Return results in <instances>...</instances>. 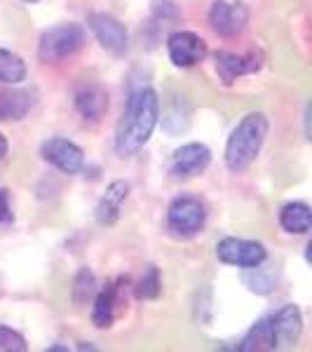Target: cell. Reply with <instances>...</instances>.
<instances>
[{
    "instance_id": "obj_8",
    "label": "cell",
    "mask_w": 312,
    "mask_h": 352,
    "mask_svg": "<svg viewBox=\"0 0 312 352\" xmlns=\"http://www.w3.org/2000/svg\"><path fill=\"white\" fill-rule=\"evenodd\" d=\"M214 59H216V73H219V78L223 85H232L237 78L258 73L265 64L263 50H249V52H245V54L228 52V50H219Z\"/></svg>"
},
{
    "instance_id": "obj_23",
    "label": "cell",
    "mask_w": 312,
    "mask_h": 352,
    "mask_svg": "<svg viewBox=\"0 0 312 352\" xmlns=\"http://www.w3.org/2000/svg\"><path fill=\"white\" fill-rule=\"evenodd\" d=\"M28 343L19 331L0 324V352H26Z\"/></svg>"
},
{
    "instance_id": "obj_6",
    "label": "cell",
    "mask_w": 312,
    "mask_h": 352,
    "mask_svg": "<svg viewBox=\"0 0 312 352\" xmlns=\"http://www.w3.org/2000/svg\"><path fill=\"white\" fill-rule=\"evenodd\" d=\"M87 28L92 31L96 43L113 56H122L129 47V33L127 26L120 19L106 12H92L87 16Z\"/></svg>"
},
{
    "instance_id": "obj_5",
    "label": "cell",
    "mask_w": 312,
    "mask_h": 352,
    "mask_svg": "<svg viewBox=\"0 0 312 352\" xmlns=\"http://www.w3.org/2000/svg\"><path fill=\"white\" fill-rule=\"evenodd\" d=\"M216 256L221 263L235 265V268H256L268 261V249L256 240H242V237H223L216 244Z\"/></svg>"
},
{
    "instance_id": "obj_24",
    "label": "cell",
    "mask_w": 312,
    "mask_h": 352,
    "mask_svg": "<svg viewBox=\"0 0 312 352\" xmlns=\"http://www.w3.org/2000/svg\"><path fill=\"white\" fill-rule=\"evenodd\" d=\"M245 285L256 294H270L272 289H275V282L263 275V268H260V265H256V268H247Z\"/></svg>"
},
{
    "instance_id": "obj_2",
    "label": "cell",
    "mask_w": 312,
    "mask_h": 352,
    "mask_svg": "<svg viewBox=\"0 0 312 352\" xmlns=\"http://www.w3.org/2000/svg\"><path fill=\"white\" fill-rule=\"evenodd\" d=\"M268 132L270 122L265 113H247L237 122V127L230 132L228 141H225V167L232 174L247 172L260 155V148H263L265 139H268Z\"/></svg>"
},
{
    "instance_id": "obj_30",
    "label": "cell",
    "mask_w": 312,
    "mask_h": 352,
    "mask_svg": "<svg viewBox=\"0 0 312 352\" xmlns=\"http://www.w3.org/2000/svg\"><path fill=\"white\" fill-rule=\"evenodd\" d=\"M24 3H28V5H33V3H41V0H24Z\"/></svg>"
},
{
    "instance_id": "obj_1",
    "label": "cell",
    "mask_w": 312,
    "mask_h": 352,
    "mask_svg": "<svg viewBox=\"0 0 312 352\" xmlns=\"http://www.w3.org/2000/svg\"><path fill=\"white\" fill-rule=\"evenodd\" d=\"M160 122V96L151 85L129 92L124 111L115 127V153L120 157L136 155L151 141Z\"/></svg>"
},
{
    "instance_id": "obj_29",
    "label": "cell",
    "mask_w": 312,
    "mask_h": 352,
    "mask_svg": "<svg viewBox=\"0 0 312 352\" xmlns=\"http://www.w3.org/2000/svg\"><path fill=\"white\" fill-rule=\"evenodd\" d=\"M78 350H96V348H94V345H85L82 343V345H78Z\"/></svg>"
},
{
    "instance_id": "obj_3",
    "label": "cell",
    "mask_w": 312,
    "mask_h": 352,
    "mask_svg": "<svg viewBox=\"0 0 312 352\" xmlns=\"http://www.w3.org/2000/svg\"><path fill=\"white\" fill-rule=\"evenodd\" d=\"M85 43H87V36H85V28L80 24H73V21L56 24L41 36L38 59L45 61V64H56V61H64L76 52H80Z\"/></svg>"
},
{
    "instance_id": "obj_14",
    "label": "cell",
    "mask_w": 312,
    "mask_h": 352,
    "mask_svg": "<svg viewBox=\"0 0 312 352\" xmlns=\"http://www.w3.org/2000/svg\"><path fill=\"white\" fill-rule=\"evenodd\" d=\"M235 350H240V352H272V350H280V345H277V333H275V322H272V315H263L258 322H254L252 329L245 333V338L235 345Z\"/></svg>"
},
{
    "instance_id": "obj_16",
    "label": "cell",
    "mask_w": 312,
    "mask_h": 352,
    "mask_svg": "<svg viewBox=\"0 0 312 352\" xmlns=\"http://www.w3.org/2000/svg\"><path fill=\"white\" fill-rule=\"evenodd\" d=\"M129 197V184L127 181H113V184L106 188V195L101 197L99 204H96V223L101 226H113L118 223L120 219V209H122V202Z\"/></svg>"
},
{
    "instance_id": "obj_10",
    "label": "cell",
    "mask_w": 312,
    "mask_h": 352,
    "mask_svg": "<svg viewBox=\"0 0 312 352\" xmlns=\"http://www.w3.org/2000/svg\"><path fill=\"white\" fill-rule=\"evenodd\" d=\"M167 54L177 68H192L207 59V43L192 31H174L167 38Z\"/></svg>"
},
{
    "instance_id": "obj_25",
    "label": "cell",
    "mask_w": 312,
    "mask_h": 352,
    "mask_svg": "<svg viewBox=\"0 0 312 352\" xmlns=\"http://www.w3.org/2000/svg\"><path fill=\"white\" fill-rule=\"evenodd\" d=\"M12 223H14V212H12V204H10V192L0 186V226L8 228Z\"/></svg>"
},
{
    "instance_id": "obj_9",
    "label": "cell",
    "mask_w": 312,
    "mask_h": 352,
    "mask_svg": "<svg viewBox=\"0 0 312 352\" xmlns=\"http://www.w3.org/2000/svg\"><path fill=\"white\" fill-rule=\"evenodd\" d=\"M209 164H212L209 146L190 141V144H183L181 148L174 151L172 160H169V176L177 181H186L192 179V176H200Z\"/></svg>"
},
{
    "instance_id": "obj_13",
    "label": "cell",
    "mask_w": 312,
    "mask_h": 352,
    "mask_svg": "<svg viewBox=\"0 0 312 352\" xmlns=\"http://www.w3.org/2000/svg\"><path fill=\"white\" fill-rule=\"evenodd\" d=\"M73 104H76V111L80 113L85 120L96 122L109 111V94H106V89L101 85L82 82L76 89V94H73Z\"/></svg>"
},
{
    "instance_id": "obj_4",
    "label": "cell",
    "mask_w": 312,
    "mask_h": 352,
    "mask_svg": "<svg viewBox=\"0 0 312 352\" xmlns=\"http://www.w3.org/2000/svg\"><path fill=\"white\" fill-rule=\"evenodd\" d=\"M207 223V207L200 197L179 195L167 207V230L177 240H190Z\"/></svg>"
},
{
    "instance_id": "obj_7",
    "label": "cell",
    "mask_w": 312,
    "mask_h": 352,
    "mask_svg": "<svg viewBox=\"0 0 312 352\" xmlns=\"http://www.w3.org/2000/svg\"><path fill=\"white\" fill-rule=\"evenodd\" d=\"M129 285L127 277H118L106 287L96 289L92 305V324L96 329H111L124 308V287Z\"/></svg>"
},
{
    "instance_id": "obj_22",
    "label": "cell",
    "mask_w": 312,
    "mask_h": 352,
    "mask_svg": "<svg viewBox=\"0 0 312 352\" xmlns=\"http://www.w3.org/2000/svg\"><path fill=\"white\" fill-rule=\"evenodd\" d=\"M96 294V277L89 268H80L73 277V289L71 296L76 300V305H85L89 298H94Z\"/></svg>"
},
{
    "instance_id": "obj_26",
    "label": "cell",
    "mask_w": 312,
    "mask_h": 352,
    "mask_svg": "<svg viewBox=\"0 0 312 352\" xmlns=\"http://www.w3.org/2000/svg\"><path fill=\"white\" fill-rule=\"evenodd\" d=\"M8 151H10V144H8V139H5L3 134H0V162L8 157Z\"/></svg>"
},
{
    "instance_id": "obj_15",
    "label": "cell",
    "mask_w": 312,
    "mask_h": 352,
    "mask_svg": "<svg viewBox=\"0 0 312 352\" xmlns=\"http://www.w3.org/2000/svg\"><path fill=\"white\" fill-rule=\"evenodd\" d=\"M275 322V333H277V345L280 348H293L300 340L303 333V315H300L298 305L287 303L272 315Z\"/></svg>"
},
{
    "instance_id": "obj_19",
    "label": "cell",
    "mask_w": 312,
    "mask_h": 352,
    "mask_svg": "<svg viewBox=\"0 0 312 352\" xmlns=\"http://www.w3.org/2000/svg\"><path fill=\"white\" fill-rule=\"evenodd\" d=\"M36 104V96L28 89H16L0 96V120H21Z\"/></svg>"
},
{
    "instance_id": "obj_17",
    "label": "cell",
    "mask_w": 312,
    "mask_h": 352,
    "mask_svg": "<svg viewBox=\"0 0 312 352\" xmlns=\"http://www.w3.org/2000/svg\"><path fill=\"white\" fill-rule=\"evenodd\" d=\"M280 226L289 235H308L312 230V212L305 202H289L280 212Z\"/></svg>"
},
{
    "instance_id": "obj_21",
    "label": "cell",
    "mask_w": 312,
    "mask_h": 352,
    "mask_svg": "<svg viewBox=\"0 0 312 352\" xmlns=\"http://www.w3.org/2000/svg\"><path fill=\"white\" fill-rule=\"evenodd\" d=\"M162 292V277L155 265H146L141 280L134 287V296L139 300H155Z\"/></svg>"
},
{
    "instance_id": "obj_28",
    "label": "cell",
    "mask_w": 312,
    "mask_h": 352,
    "mask_svg": "<svg viewBox=\"0 0 312 352\" xmlns=\"http://www.w3.org/2000/svg\"><path fill=\"white\" fill-rule=\"evenodd\" d=\"M47 352H68L66 345H49Z\"/></svg>"
},
{
    "instance_id": "obj_18",
    "label": "cell",
    "mask_w": 312,
    "mask_h": 352,
    "mask_svg": "<svg viewBox=\"0 0 312 352\" xmlns=\"http://www.w3.org/2000/svg\"><path fill=\"white\" fill-rule=\"evenodd\" d=\"M190 106L183 96H172L167 101V109L162 113V129L169 136H179L190 127Z\"/></svg>"
},
{
    "instance_id": "obj_11",
    "label": "cell",
    "mask_w": 312,
    "mask_h": 352,
    "mask_svg": "<svg viewBox=\"0 0 312 352\" xmlns=\"http://www.w3.org/2000/svg\"><path fill=\"white\" fill-rule=\"evenodd\" d=\"M41 155L45 162H49L64 174H78L85 167V153L80 146L73 144L71 139H61V136L43 141Z\"/></svg>"
},
{
    "instance_id": "obj_20",
    "label": "cell",
    "mask_w": 312,
    "mask_h": 352,
    "mask_svg": "<svg viewBox=\"0 0 312 352\" xmlns=\"http://www.w3.org/2000/svg\"><path fill=\"white\" fill-rule=\"evenodd\" d=\"M28 76L26 61L12 50L0 47V85H21Z\"/></svg>"
},
{
    "instance_id": "obj_27",
    "label": "cell",
    "mask_w": 312,
    "mask_h": 352,
    "mask_svg": "<svg viewBox=\"0 0 312 352\" xmlns=\"http://www.w3.org/2000/svg\"><path fill=\"white\" fill-rule=\"evenodd\" d=\"M305 136L310 139V106H305Z\"/></svg>"
},
{
    "instance_id": "obj_12",
    "label": "cell",
    "mask_w": 312,
    "mask_h": 352,
    "mask_svg": "<svg viewBox=\"0 0 312 352\" xmlns=\"http://www.w3.org/2000/svg\"><path fill=\"white\" fill-rule=\"evenodd\" d=\"M249 10L245 3H225V0H214L209 10V24L214 33L223 38H232L247 28Z\"/></svg>"
}]
</instances>
